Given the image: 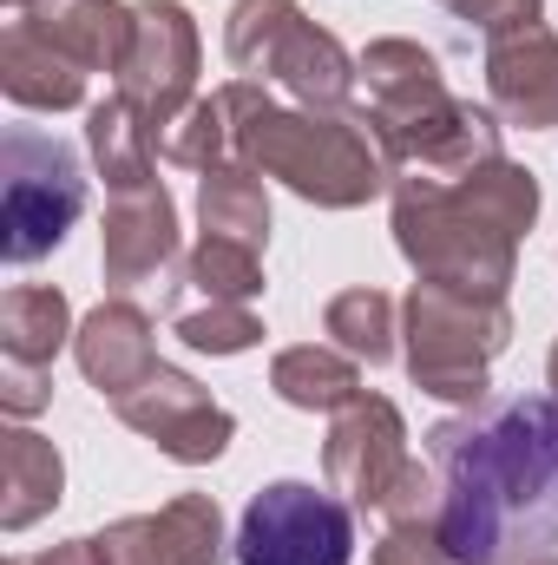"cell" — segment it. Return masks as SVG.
Returning <instances> with one entry per match:
<instances>
[{"instance_id":"obj_4","label":"cell","mask_w":558,"mask_h":565,"mask_svg":"<svg viewBox=\"0 0 558 565\" xmlns=\"http://www.w3.org/2000/svg\"><path fill=\"white\" fill-rule=\"evenodd\" d=\"M237 164L289 184L296 198L322 211H355L395 184L375 132L348 113H309V106H277L264 99L244 132H237Z\"/></svg>"},{"instance_id":"obj_31","label":"cell","mask_w":558,"mask_h":565,"mask_svg":"<svg viewBox=\"0 0 558 565\" xmlns=\"http://www.w3.org/2000/svg\"><path fill=\"white\" fill-rule=\"evenodd\" d=\"M526 565H558V559H526Z\"/></svg>"},{"instance_id":"obj_15","label":"cell","mask_w":558,"mask_h":565,"mask_svg":"<svg viewBox=\"0 0 558 565\" xmlns=\"http://www.w3.org/2000/svg\"><path fill=\"white\" fill-rule=\"evenodd\" d=\"M73 355H79V375H86L106 402H119L126 388H139L144 375L158 369V335H151V316H144L139 302H126V296L99 302V309L79 322Z\"/></svg>"},{"instance_id":"obj_17","label":"cell","mask_w":558,"mask_h":565,"mask_svg":"<svg viewBox=\"0 0 558 565\" xmlns=\"http://www.w3.org/2000/svg\"><path fill=\"white\" fill-rule=\"evenodd\" d=\"M86 79L93 73L79 60H66L40 26L7 20V33H0V93L13 106H26V113H73V106H86Z\"/></svg>"},{"instance_id":"obj_28","label":"cell","mask_w":558,"mask_h":565,"mask_svg":"<svg viewBox=\"0 0 558 565\" xmlns=\"http://www.w3.org/2000/svg\"><path fill=\"white\" fill-rule=\"evenodd\" d=\"M46 402H53V369H13V362H0V408L13 422L40 415Z\"/></svg>"},{"instance_id":"obj_24","label":"cell","mask_w":558,"mask_h":565,"mask_svg":"<svg viewBox=\"0 0 558 565\" xmlns=\"http://www.w3.org/2000/svg\"><path fill=\"white\" fill-rule=\"evenodd\" d=\"M204 302H257L264 296V257L250 250V244H237V237H197V250L184 257V277Z\"/></svg>"},{"instance_id":"obj_22","label":"cell","mask_w":558,"mask_h":565,"mask_svg":"<svg viewBox=\"0 0 558 565\" xmlns=\"http://www.w3.org/2000/svg\"><path fill=\"white\" fill-rule=\"evenodd\" d=\"M197 224L211 237H237V244L264 250L270 244V191H264V171H250L237 158L217 164V171H204L197 178Z\"/></svg>"},{"instance_id":"obj_14","label":"cell","mask_w":558,"mask_h":565,"mask_svg":"<svg viewBox=\"0 0 558 565\" xmlns=\"http://www.w3.org/2000/svg\"><path fill=\"white\" fill-rule=\"evenodd\" d=\"M486 99L500 126L558 132V33L552 26H519L486 40Z\"/></svg>"},{"instance_id":"obj_2","label":"cell","mask_w":558,"mask_h":565,"mask_svg":"<svg viewBox=\"0 0 558 565\" xmlns=\"http://www.w3.org/2000/svg\"><path fill=\"white\" fill-rule=\"evenodd\" d=\"M395 244L420 282L506 296L519 270V237L539 217V178L513 158H486L466 178H415L395 184Z\"/></svg>"},{"instance_id":"obj_21","label":"cell","mask_w":558,"mask_h":565,"mask_svg":"<svg viewBox=\"0 0 558 565\" xmlns=\"http://www.w3.org/2000/svg\"><path fill=\"white\" fill-rule=\"evenodd\" d=\"M270 388L302 415H335L362 395V362L342 349H322V342H296L270 362Z\"/></svg>"},{"instance_id":"obj_18","label":"cell","mask_w":558,"mask_h":565,"mask_svg":"<svg viewBox=\"0 0 558 565\" xmlns=\"http://www.w3.org/2000/svg\"><path fill=\"white\" fill-rule=\"evenodd\" d=\"M66 493V460L46 434L33 427H7L0 434V526L26 533L33 520H46Z\"/></svg>"},{"instance_id":"obj_19","label":"cell","mask_w":558,"mask_h":565,"mask_svg":"<svg viewBox=\"0 0 558 565\" xmlns=\"http://www.w3.org/2000/svg\"><path fill=\"white\" fill-rule=\"evenodd\" d=\"M73 302L53 282H20L0 296V362L13 369H53V355L73 342Z\"/></svg>"},{"instance_id":"obj_1","label":"cell","mask_w":558,"mask_h":565,"mask_svg":"<svg viewBox=\"0 0 558 565\" xmlns=\"http://www.w3.org/2000/svg\"><path fill=\"white\" fill-rule=\"evenodd\" d=\"M453 565H526L558 553V395L480 402L427 427Z\"/></svg>"},{"instance_id":"obj_9","label":"cell","mask_w":558,"mask_h":565,"mask_svg":"<svg viewBox=\"0 0 558 565\" xmlns=\"http://www.w3.org/2000/svg\"><path fill=\"white\" fill-rule=\"evenodd\" d=\"M112 415L132 427V434H144V440H151L164 460H178V467H211V460L230 447V434H237V415H230L224 402H211V388L191 382V375L171 369V362H158L139 388H126V395L112 402Z\"/></svg>"},{"instance_id":"obj_20","label":"cell","mask_w":558,"mask_h":565,"mask_svg":"<svg viewBox=\"0 0 558 565\" xmlns=\"http://www.w3.org/2000/svg\"><path fill=\"white\" fill-rule=\"evenodd\" d=\"M86 151H93L106 191H139L158 178V132L132 113L126 93H112L86 113Z\"/></svg>"},{"instance_id":"obj_13","label":"cell","mask_w":558,"mask_h":565,"mask_svg":"<svg viewBox=\"0 0 558 565\" xmlns=\"http://www.w3.org/2000/svg\"><path fill=\"white\" fill-rule=\"evenodd\" d=\"M99 565H224V513L211 493H178L158 513L112 520L93 533Z\"/></svg>"},{"instance_id":"obj_30","label":"cell","mask_w":558,"mask_h":565,"mask_svg":"<svg viewBox=\"0 0 558 565\" xmlns=\"http://www.w3.org/2000/svg\"><path fill=\"white\" fill-rule=\"evenodd\" d=\"M546 375H552V395H558V342H552V362H546Z\"/></svg>"},{"instance_id":"obj_3","label":"cell","mask_w":558,"mask_h":565,"mask_svg":"<svg viewBox=\"0 0 558 565\" xmlns=\"http://www.w3.org/2000/svg\"><path fill=\"white\" fill-rule=\"evenodd\" d=\"M362 86H368V113L362 126L375 132L388 171H415V178H466L500 151V126L493 113L466 106L447 93L440 60L420 40H368V53L355 60Z\"/></svg>"},{"instance_id":"obj_11","label":"cell","mask_w":558,"mask_h":565,"mask_svg":"<svg viewBox=\"0 0 558 565\" xmlns=\"http://www.w3.org/2000/svg\"><path fill=\"white\" fill-rule=\"evenodd\" d=\"M119 93L151 132H164L197 99V20L178 0H139L132 53L119 66Z\"/></svg>"},{"instance_id":"obj_6","label":"cell","mask_w":558,"mask_h":565,"mask_svg":"<svg viewBox=\"0 0 558 565\" xmlns=\"http://www.w3.org/2000/svg\"><path fill=\"white\" fill-rule=\"evenodd\" d=\"M224 53L244 79L282 86L309 113H342L362 79L348 46L329 26H315L296 0H237L224 20Z\"/></svg>"},{"instance_id":"obj_5","label":"cell","mask_w":558,"mask_h":565,"mask_svg":"<svg viewBox=\"0 0 558 565\" xmlns=\"http://www.w3.org/2000/svg\"><path fill=\"white\" fill-rule=\"evenodd\" d=\"M401 316H408V329H401L408 335V375H415L420 395L453 402V408H480L486 402V369L513 342L506 296L415 282V296L401 302Z\"/></svg>"},{"instance_id":"obj_12","label":"cell","mask_w":558,"mask_h":565,"mask_svg":"<svg viewBox=\"0 0 558 565\" xmlns=\"http://www.w3.org/2000/svg\"><path fill=\"white\" fill-rule=\"evenodd\" d=\"M99 270L112 289H144L158 282L164 302L178 289V204L164 191V178H151L139 191H112L106 204V231H99Z\"/></svg>"},{"instance_id":"obj_16","label":"cell","mask_w":558,"mask_h":565,"mask_svg":"<svg viewBox=\"0 0 558 565\" xmlns=\"http://www.w3.org/2000/svg\"><path fill=\"white\" fill-rule=\"evenodd\" d=\"M13 20L40 26L66 60H79L86 73H119L126 53H132V26H139V7L126 0H20Z\"/></svg>"},{"instance_id":"obj_25","label":"cell","mask_w":558,"mask_h":565,"mask_svg":"<svg viewBox=\"0 0 558 565\" xmlns=\"http://www.w3.org/2000/svg\"><path fill=\"white\" fill-rule=\"evenodd\" d=\"M171 335L197 355H244L264 342V322L250 302H197V309H178Z\"/></svg>"},{"instance_id":"obj_7","label":"cell","mask_w":558,"mask_h":565,"mask_svg":"<svg viewBox=\"0 0 558 565\" xmlns=\"http://www.w3.org/2000/svg\"><path fill=\"white\" fill-rule=\"evenodd\" d=\"M86 211V171L79 151L53 132L7 126L0 139V257L40 264L66 244V231Z\"/></svg>"},{"instance_id":"obj_23","label":"cell","mask_w":558,"mask_h":565,"mask_svg":"<svg viewBox=\"0 0 558 565\" xmlns=\"http://www.w3.org/2000/svg\"><path fill=\"white\" fill-rule=\"evenodd\" d=\"M322 329H329V342L342 349V355H355V362H388L395 355V296L388 289H375V282H362V289H342V296H329V309H322Z\"/></svg>"},{"instance_id":"obj_10","label":"cell","mask_w":558,"mask_h":565,"mask_svg":"<svg viewBox=\"0 0 558 565\" xmlns=\"http://www.w3.org/2000/svg\"><path fill=\"white\" fill-rule=\"evenodd\" d=\"M408 422L388 395H355L348 408H335L329 440H322V473L329 493H342L362 513H382V500L395 493V480L408 473Z\"/></svg>"},{"instance_id":"obj_32","label":"cell","mask_w":558,"mask_h":565,"mask_svg":"<svg viewBox=\"0 0 558 565\" xmlns=\"http://www.w3.org/2000/svg\"><path fill=\"white\" fill-rule=\"evenodd\" d=\"M7 7H20V0H7Z\"/></svg>"},{"instance_id":"obj_8","label":"cell","mask_w":558,"mask_h":565,"mask_svg":"<svg viewBox=\"0 0 558 565\" xmlns=\"http://www.w3.org/2000/svg\"><path fill=\"white\" fill-rule=\"evenodd\" d=\"M355 507L309 480H270L237 526V565H348Z\"/></svg>"},{"instance_id":"obj_26","label":"cell","mask_w":558,"mask_h":565,"mask_svg":"<svg viewBox=\"0 0 558 565\" xmlns=\"http://www.w3.org/2000/svg\"><path fill=\"white\" fill-rule=\"evenodd\" d=\"M375 565H453V553H447L440 520H401V526H382Z\"/></svg>"},{"instance_id":"obj_27","label":"cell","mask_w":558,"mask_h":565,"mask_svg":"<svg viewBox=\"0 0 558 565\" xmlns=\"http://www.w3.org/2000/svg\"><path fill=\"white\" fill-rule=\"evenodd\" d=\"M453 20H466V26H480L486 40H500V33H519V26H546V0H440Z\"/></svg>"},{"instance_id":"obj_29","label":"cell","mask_w":558,"mask_h":565,"mask_svg":"<svg viewBox=\"0 0 558 565\" xmlns=\"http://www.w3.org/2000/svg\"><path fill=\"white\" fill-rule=\"evenodd\" d=\"M7 565H99V553H93V540H66L53 553H26V559H7Z\"/></svg>"}]
</instances>
